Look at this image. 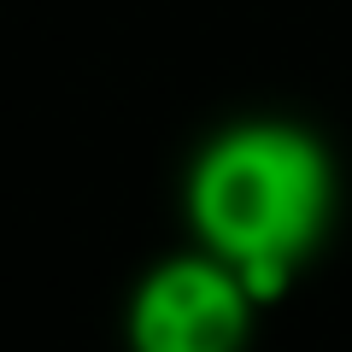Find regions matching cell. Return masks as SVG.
Masks as SVG:
<instances>
[{
    "label": "cell",
    "instance_id": "cell-1",
    "mask_svg": "<svg viewBox=\"0 0 352 352\" xmlns=\"http://www.w3.org/2000/svg\"><path fill=\"white\" fill-rule=\"evenodd\" d=\"M323 212L329 164L300 129H235L194 170V223L217 258L252 288V300L282 294L288 270L323 229Z\"/></svg>",
    "mask_w": 352,
    "mask_h": 352
},
{
    "label": "cell",
    "instance_id": "cell-2",
    "mask_svg": "<svg viewBox=\"0 0 352 352\" xmlns=\"http://www.w3.org/2000/svg\"><path fill=\"white\" fill-rule=\"evenodd\" d=\"M252 288L223 258L164 264L135 300V352H241Z\"/></svg>",
    "mask_w": 352,
    "mask_h": 352
}]
</instances>
